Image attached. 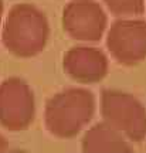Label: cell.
Segmentation results:
<instances>
[{
	"mask_svg": "<svg viewBox=\"0 0 146 153\" xmlns=\"http://www.w3.org/2000/svg\"><path fill=\"white\" fill-rule=\"evenodd\" d=\"M48 37V19L31 3L13 6L1 27L3 47L19 58H33L43 53Z\"/></svg>",
	"mask_w": 146,
	"mask_h": 153,
	"instance_id": "6da1fadb",
	"label": "cell"
},
{
	"mask_svg": "<svg viewBox=\"0 0 146 153\" xmlns=\"http://www.w3.org/2000/svg\"><path fill=\"white\" fill-rule=\"evenodd\" d=\"M3 13H4V3H3V0H0V24L3 20Z\"/></svg>",
	"mask_w": 146,
	"mask_h": 153,
	"instance_id": "8fae6325",
	"label": "cell"
},
{
	"mask_svg": "<svg viewBox=\"0 0 146 153\" xmlns=\"http://www.w3.org/2000/svg\"><path fill=\"white\" fill-rule=\"evenodd\" d=\"M107 27V11L97 0H70L63 10V28L75 41L98 43Z\"/></svg>",
	"mask_w": 146,
	"mask_h": 153,
	"instance_id": "5b68a950",
	"label": "cell"
},
{
	"mask_svg": "<svg viewBox=\"0 0 146 153\" xmlns=\"http://www.w3.org/2000/svg\"><path fill=\"white\" fill-rule=\"evenodd\" d=\"M34 114V94L27 82L13 76L0 84V125L9 131H24Z\"/></svg>",
	"mask_w": 146,
	"mask_h": 153,
	"instance_id": "8992f818",
	"label": "cell"
},
{
	"mask_svg": "<svg viewBox=\"0 0 146 153\" xmlns=\"http://www.w3.org/2000/svg\"><path fill=\"white\" fill-rule=\"evenodd\" d=\"M107 48L118 64L133 67L146 60V20L124 17L107 31Z\"/></svg>",
	"mask_w": 146,
	"mask_h": 153,
	"instance_id": "277c9868",
	"label": "cell"
},
{
	"mask_svg": "<svg viewBox=\"0 0 146 153\" xmlns=\"http://www.w3.org/2000/svg\"><path fill=\"white\" fill-rule=\"evenodd\" d=\"M64 72L80 84H97L107 76L109 60L102 50L89 45L70 48L63 58Z\"/></svg>",
	"mask_w": 146,
	"mask_h": 153,
	"instance_id": "52a82bcc",
	"label": "cell"
},
{
	"mask_svg": "<svg viewBox=\"0 0 146 153\" xmlns=\"http://www.w3.org/2000/svg\"><path fill=\"white\" fill-rule=\"evenodd\" d=\"M111 14L124 17L141 16L145 11V0H102Z\"/></svg>",
	"mask_w": 146,
	"mask_h": 153,
	"instance_id": "9c48e42d",
	"label": "cell"
},
{
	"mask_svg": "<svg viewBox=\"0 0 146 153\" xmlns=\"http://www.w3.org/2000/svg\"><path fill=\"white\" fill-rule=\"evenodd\" d=\"M6 149H7V142H6L4 137L0 135V153H6Z\"/></svg>",
	"mask_w": 146,
	"mask_h": 153,
	"instance_id": "30bf717a",
	"label": "cell"
},
{
	"mask_svg": "<svg viewBox=\"0 0 146 153\" xmlns=\"http://www.w3.org/2000/svg\"><path fill=\"white\" fill-rule=\"evenodd\" d=\"M95 95L85 88H67L47 101L45 128L58 139H71L89 123L95 114Z\"/></svg>",
	"mask_w": 146,
	"mask_h": 153,
	"instance_id": "7a4b0ae2",
	"label": "cell"
},
{
	"mask_svg": "<svg viewBox=\"0 0 146 153\" xmlns=\"http://www.w3.org/2000/svg\"><path fill=\"white\" fill-rule=\"evenodd\" d=\"M101 114L104 122L128 140L141 142L146 137V106L135 95L118 89H104Z\"/></svg>",
	"mask_w": 146,
	"mask_h": 153,
	"instance_id": "3957f363",
	"label": "cell"
},
{
	"mask_svg": "<svg viewBox=\"0 0 146 153\" xmlns=\"http://www.w3.org/2000/svg\"><path fill=\"white\" fill-rule=\"evenodd\" d=\"M82 153H133L129 140L107 122L91 126L82 137Z\"/></svg>",
	"mask_w": 146,
	"mask_h": 153,
	"instance_id": "ba28073f",
	"label": "cell"
}]
</instances>
